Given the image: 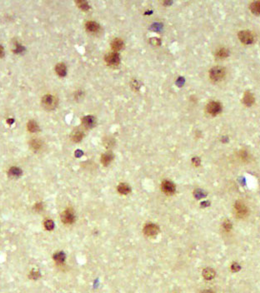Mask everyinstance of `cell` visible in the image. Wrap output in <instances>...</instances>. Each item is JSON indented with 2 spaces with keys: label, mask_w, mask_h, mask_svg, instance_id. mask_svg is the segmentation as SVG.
Here are the masks:
<instances>
[{
  "label": "cell",
  "mask_w": 260,
  "mask_h": 293,
  "mask_svg": "<svg viewBox=\"0 0 260 293\" xmlns=\"http://www.w3.org/2000/svg\"><path fill=\"white\" fill-rule=\"evenodd\" d=\"M250 10L255 15L260 14V1H256L251 3L250 5Z\"/></svg>",
  "instance_id": "d6986e66"
},
{
  "label": "cell",
  "mask_w": 260,
  "mask_h": 293,
  "mask_svg": "<svg viewBox=\"0 0 260 293\" xmlns=\"http://www.w3.org/2000/svg\"><path fill=\"white\" fill-rule=\"evenodd\" d=\"M161 188H162L163 192L166 193V194H168V195H172L176 191L175 185L172 182L168 181V180H165V181L163 182L162 185H161Z\"/></svg>",
  "instance_id": "9c48e42d"
},
{
  "label": "cell",
  "mask_w": 260,
  "mask_h": 293,
  "mask_svg": "<svg viewBox=\"0 0 260 293\" xmlns=\"http://www.w3.org/2000/svg\"><path fill=\"white\" fill-rule=\"evenodd\" d=\"M238 38L239 40L244 44H251L254 40V35L251 32L249 31H241L238 33Z\"/></svg>",
  "instance_id": "8992f818"
},
{
  "label": "cell",
  "mask_w": 260,
  "mask_h": 293,
  "mask_svg": "<svg viewBox=\"0 0 260 293\" xmlns=\"http://www.w3.org/2000/svg\"><path fill=\"white\" fill-rule=\"evenodd\" d=\"M159 232V227L156 224L148 223L144 227V233L147 236H154L158 235Z\"/></svg>",
  "instance_id": "5b68a950"
},
{
  "label": "cell",
  "mask_w": 260,
  "mask_h": 293,
  "mask_svg": "<svg viewBox=\"0 0 260 293\" xmlns=\"http://www.w3.org/2000/svg\"><path fill=\"white\" fill-rule=\"evenodd\" d=\"M193 163L194 164V166H199V165L200 164V160H199V158H194V159H193Z\"/></svg>",
  "instance_id": "4dcf8cb0"
},
{
  "label": "cell",
  "mask_w": 260,
  "mask_h": 293,
  "mask_svg": "<svg viewBox=\"0 0 260 293\" xmlns=\"http://www.w3.org/2000/svg\"><path fill=\"white\" fill-rule=\"evenodd\" d=\"M118 192L123 195H127L131 192V188L126 183H121L118 186Z\"/></svg>",
  "instance_id": "2e32d148"
},
{
  "label": "cell",
  "mask_w": 260,
  "mask_h": 293,
  "mask_svg": "<svg viewBox=\"0 0 260 293\" xmlns=\"http://www.w3.org/2000/svg\"><path fill=\"white\" fill-rule=\"evenodd\" d=\"M222 110L221 104L218 102H211L207 105V112L213 116H216L219 114Z\"/></svg>",
  "instance_id": "ba28073f"
},
{
  "label": "cell",
  "mask_w": 260,
  "mask_h": 293,
  "mask_svg": "<svg viewBox=\"0 0 260 293\" xmlns=\"http://www.w3.org/2000/svg\"><path fill=\"white\" fill-rule=\"evenodd\" d=\"M40 277V272L38 270H32L31 272L29 274V278L33 279V280H37Z\"/></svg>",
  "instance_id": "484cf974"
},
{
  "label": "cell",
  "mask_w": 260,
  "mask_h": 293,
  "mask_svg": "<svg viewBox=\"0 0 260 293\" xmlns=\"http://www.w3.org/2000/svg\"><path fill=\"white\" fill-rule=\"evenodd\" d=\"M42 142L39 140V139H33L32 141L30 142V146L32 147L33 149L35 150V151H38L42 147Z\"/></svg>",
  "instance_id": "7402d4cb"
},
{
  "label": "cell",
  "mask_w": 260,
  "mask_h": 293,
  "mask_svg": "<svg viewBox=\"0 0 260 293\" xmlns=\"http://www.w3.org/2000/svg\"><path fill=\"white\" fill-rule=\"evenodd\" d=\"M44 227L47 230L51 231L54 228V222L50 220V219H47L46 221H44Z\"/></svg>",
  "instance_id": "d4e9b609"
},
{
  "label": "cell",
  "mask_w": 260,
  "mask_h": 293,
  "mask_svg": "<svg viewBox=\"0 0 260 293\" xmlns=\"http://www.w3.org/2000/svg\"><path fill=\"white\" fill-rule=\"evenodd\" d=\"M28 129L31 132H37L39 131V127L34 121H30L28 123Z\"/></svg>",
  "instance_id": "603a6c76"
},
{
  "label": "cell",
  "mask_w": 260,
  "mask_h": 293,
  "mask_svg": "<svg viewBox=\"0 0 260 293\" xmlns=\"http://www.w3.org/2000/svg\"><path fill=\"white\" fill-rule=\"evenodd\" d=\"M240 268H241V267H240L239 265L236 263V262L233 263L231 266V270L233 271V272H238V271L240 270Z\"/></svg>",
  "instance_id": "f1b7e54d"
},
{
  "label": "cell",
  "mask_w": 260,
  "mask_h": 293,
  "mask_svg": "<svg viewBox=\"0 0 260 293\" xmlns=\"http://www.w3.org/2000/svg\"><path fill=\"white\" fill-rule=\"evenodd\" d=\"M215 272H214V269H212V268H205L204 270L203 271V276L206 279V280H212L213 278H214V276H215Z\"/></svg>",
  "instance_id": "5bb4252c"
},
{
  "label": "cell",
  "mask_w": 260,
  "mask_h": 293,
  "mask_svg": "<svg viewBox=\"0 0 260 293\" xmlns=\"http://www.w3.org/2000/svg\"><path fill=\"white\" fill-rule=\"evenodd\" d=\"M76 3H77V5H78L80 9H84V10H88V9H89V6L88 3L85 2V1H78Z\"/></svg>",
  "instance_id": "4316f807"
},
{
  "label": "cell",
  "mask_w": 260,
  "mask_h": 293,
  "mask_svg": "<svg viewBox=\"0 0 260 293\" xmlns=\"http://www.w3.org/2000/svg\"><path fill=\"white\" fill-rule=\"evenodd\" d=\"M243 102V104L247 105V106H251L252 104L254 103V96H253L251 92H246L245 93H244Z\"/></svg>",
  "instance_id": "4fadbf2b"
},
{
  "label": "cell",
  "mask_w": 260,
  "mask_h": 293,
  "mask_svg": "<svg viewBox=\"0 0 260 293\" xmlns=\"http://www.w3.org/2000/svg\"><path fill=\"white\" fill-rule=\"evenodd\" d=\"M113 154L112 152H106L103 154L101 157V162L102 164L104 166H108V164L113 161Z\"/></svg>",
  "instance_id": "8fae6325"
},
{
  "label": "cell",
  "mask_w": 260,
  "mask_h": 293,
  "mask_svg": "<svg viewBox=\"0 0 260 293\" xmlns=\"http://www.w3.org/2000/svg\"><path fill=\"white\" fill-rule=\"evenodd\" d=\"M56 72L58 73V75L61 76V77H64L66 75L67 72V68L65 66V64L64 63H58L56 65Z\"/></svg>",
  "instance_id": "ac0fdd59"
},
{
  "label": "cell",
  "mask_w": 260,
  "mask_h": 293,
  "mask_svg": "<svg viewBox=\"0 0 260 293\" xmlns=\"http://www.w3.org/2000/svg\"><path fill=\"white\" fill-rule=\"evenodd\" d=\"M9 175L11 176V177L17 178V177H19V176L22 175V170H21L19 167H13L9 169Z\"/></svg>",
  "instance_id": "44dd1931"
},
{
  "label": "cell",
  "mask_w": 260,
  "mask_h": 293,
  "mask_svg": "<svg viewBox=\"0 0 260 293\" xmlns=\"http://www.w3.org/2000/svg\"><path fill=\"white\" fill-rule=\"evenodd\" d=\"M225 69L222 67H214L209 72V76L212 80L220 81L225 76Z\"/></svg>",
  "instance_id": "7a4b0ae2"
},
{
  "label": "cell",
  "mask_w": 260,
  "mask_h": 293,
  "mask_svg": "<svg viewBox=\"0 0 260 293\" xmlns=\"http://www.w3.org/2000/svg\"><path fill=\"white\" fill-rule=\"evenodd\" d=\"M53 260L58 264H63L65 261V254L62 252L55 253L53 255Z\"/></svg>",
  "instance_id": "ffe728a7"
},
{
  "label": "cell",
  "mask_w": 260,
  "mask_h": 293,
  "mask_svg": "<svg viewBox=\"0 0 260 293\" xmlns=\"http://www.w3.org/2000/svg\"><path fill=\"white\" fill-rule=\"evenodd\" d=\"M84 138V133L80 130H75L72 132V135H71V138L73 142L75 143H78L80 142Z\"/></svg>",
  "instance_id": "9a60e30c"
},
{
  "label": "cell",
  "mask_w": 260,
  "mask_h": 293,
  "mask_svg": "<svg viewBox=\"0 0 260 293\" xmlns=\"http://www.w3.org/2000/svg\"><path fill=\"white\" fill-rule=\"evenodd\" d=\"M124 45V42L122 41V39H119V38L113 39L112 43H111L112 49H113V50H116V51H119V50L123 49Z\"/></svg>",
  "instance_id": "e0dca14e"
},
{
  "label": "cell",
  "mask_w": 260,
  "mask_h": 293,
  "mask_svg": "<svg viewBox=\"0 0 260 293\" xmlns=\"http://www.w3.org/2000/svg\"><path fill=\"white\" fill-rule=\"evenodd\" d=\"M216 56L219 58H224L228 56V51L224 48L219 49L216 52Z\"/></svg>",
  "instance_id": "cb8c5ba5"
},
{
  "label": "cell",
  "mask_w": 260,
  "mask_h": 293,
  "mask_svg": "<svg viewBox=\"0 0 260 293\" xmlns=\"http://www.w3.org/2000/svg\"><path fill=\"white\" fill-rule=\"evenodd\" d=\"M42 104H43V107L45 109L48 110H52L54 109L57 104H58V101L56 99L55 97H53V95H45L43 98H42Z\"/></svg>",
  "instance_id": "6da1fadb"
},
{
  "label": "cell",
  "mask_w": 260,
  "mask_h": 293,
  "mask_svg": "<svg viewBox=\"0 0 260 293\" xmlns=\"http://www.w3.org/2000/svg\"><path fill=\"white\" fill-rule=\"evenodd\" d=\"M83 124H84V126L88 127V128H90V127H93L95 125V118H93V116H87V117H84L83 118Z\"/></svg>",
  "instance_id": "7c38bea8"
},
{
  "label": "cell",
  "mask_w": 260,
  "mask_h": 293,
  "mask_svg": "<svg viewBox=\"0 0 260 293\" xmlns=\"http://www.w3.org/2000/svg\"><path fill=\"white\" fill-rule=\"evenodd\" d=\"M105 62L108 65L110 66H116L119 65L120 62V57L119 53H109L105 56Z\"/></svg>",
  "instance_id": "52a82bcc"
},
{
  "label": "cell",
  "mask_w": 260,
  "mask_h": 293,
  "mask_svg": "<svg viewBox=\"0 0 260 293\" xmlns=\"http://www.w3.org/2000/svg\"><path fill=\"white\" fill-rule=\"evenodd\" d=\"M34 208H35V210L37 211V212H40V211H42V210H43V203H42V202H38L37 204L35 205Z\"/></svg>",
  "instance_id": "f546056e"
},
{
  "label": "cell",
  "mask_w": 260,
  "mask_h": 293,
  "mask_svg": "<svg viewBox=\"0 0 260 293\" xmlns=\"http://www.w3.org/2000/svg\"><path fill=\"white\" fill-rule=\"evenodd\" d=\"M61 220L64 224H72L76 220L74 213L71 209H67L61 214Z\"/></svg>",
  "instance_id": "277c9868"
},
{
  "label": "cell",
  "mask_w": 260,
  "mask_h": 293,
  "mask_svg": "<svg viewBox=\"0 0 260 293\" xmlns=\"http://www.w3.org/2000/svg\"><path fill=\"white\" fill-rule=\"evenodd\" d=\"M85 28H86L88 31L91 32V33H97V32L99 30V29H100V27H99L98 23L93 22V21H89V22H87Z\"/></svg>",
  "instance_id": "30bf717a"
},
{
  "label": "cell",
  "mask_w": 260,
  "mask_h": 293,
  "mask_svg": "<svg viewBox=\"0 0 260 293\" xmlns=\"http://www.w3.org/2000/svg\"><path fill=\"white\" fill-rule=\"evenodd\" d=\"M223 228H224V230L227 231V232H229V231L232 229L231 222L227 220V221H225L224 222H223Z\"/></svg>",
  "instance_id": "83f0119b"
},
{
  "label": "cell",
  "mask_w": 260,
  "mask_h": 293,
  "mask_svg": "<svg viewBox=\"0 0 260 293\" xmlns=\"http://www.w3.org/2000/svg\"><path fill=\"white\" fill-rule=\"evenodd\" d=\"M234 210H235V213H236V217L238 218H243L245 217L246 216L248 215V208L245 205L243 204L242 201H238L235 203L234 206Z\"/></svg>",
  "instance_id": "3957f363"
},
{
  "label": "cell",
  "mask_w": 260,
  "mask_h": 293,
  "mask_svg": "<svg viewBox=\"0 0 260 293\" xmlns=\"http://www.w3.org/2000/svg\"><path fill=\"white\" fill-rule=\"evenodd\" d=\"M3 47L0 45V58H1V57H3Z\"/></svg>",
  "instance_id": "1f68e13d"
},
{
  "label": "cell",
  "mask_w": 260,
  "mask_h": 293,
  "mask_svg": "<svg viewBox=\"0 0 260 293\" xmlns=\"http://www.w3.org/2000/svg\"><path fill=\"white\" fill-rule=\"evenodd\" d=\"M202 293H214V291H212L211 290H205V291H203Z\"/></svg>",
  "instance_id": "d6a6232c"
}]
</instances>
